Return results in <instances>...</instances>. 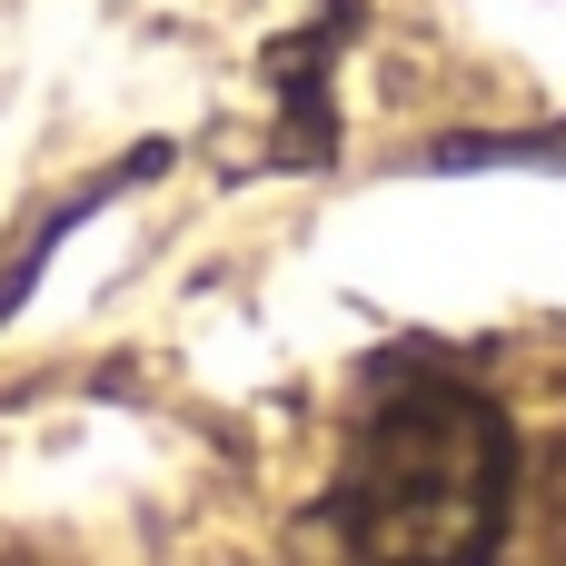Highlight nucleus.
<instances>
[{
    "instance_id": "obj_1",
    "label": "nucleus",
    "mask_w": 566,
    "mask_h": 566,
    "mask_svg": "<svg viewBox=\"0 0 566 566\" xmlns=\"http://www.w3.org/2000/svg\"><path fill=\"white\" fill-rule=\"evenodd\" d=\"M517 507V438L488 388L438 358H398L328 478V557L338 566H497Z\"/></svg>"
}]
</instances>
